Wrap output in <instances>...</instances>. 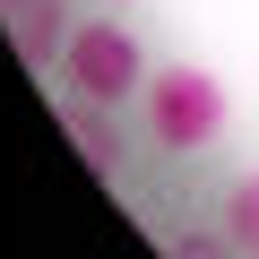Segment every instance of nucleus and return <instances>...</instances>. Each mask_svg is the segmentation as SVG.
<instances>
[{
    "instance_id": "obj_1",
    "label": "nucleus",
    "mask_w": 259,
    "mask_h": 259,
    "mask_svg": "<svg viewBox=\"0 0 259 259\" xmlns=\"http://www.w3.org/2000/svg\"><path fill=\"white\" fill-rule=\"evenodd\" d=\"M147 130H156V147L173 156H199L216 130H225V78L199 69V61H173L147 78Z\"/></svg>"
},
{
    "instance_id": "obj_2",
    "label": "nucleus",
    "mask_w": 259,
    "mask_h": 259,
    "mask_svg": "<svg viewBox=\"0 0 259 259\" xmlns=\"http://www.w3.org/2000/svg\"><path fill=\"white\" fill-rule=\"evenodd\" d=\"M61 69H69V95H87V104H121V95H139V35H121L112 18H87V26L69 35Z\"/></svg>"
},
{
    "instance_id": "obj_3",
    "label": "nucleus",
    "mask_w": 259,
    "mask_h": 259,
    "mask_svg": "<svg viewBox=\"0 0 259 259\" xmlns=\"http://www.w3.org/2000/svg\"><path fill=\"white\" fill-rule=\"evenodd\" d=\"M0 35H9L18 44V61L26 69H52L61 52H69V9H61V0H9V9H0Z\"/></svg>"
},
{
    "instance_id": "obj_4",
    "label": "nucleus",
    "mask_w": 259,
    "mask_h": 259,
    "mask_svg": "<svg viewBox=\"0 0 259 259\" xmlns=\"http://www.w3.org/2000/svg\"><path fill=\"white\" fill-rule=\"evenodd\" d=\"M61 121H69V139L87 147V164H95V173H112V164H121V139H112V121H104V104H87V95H78V104H69Z\"/></svg>"
},
{
    "instance_id": "obj_5",
    "label": "nucleus",
    "mask_w": 259,
    "mask_h": 259,
    "mask_svg": "<svg viewBox=\"0 0 259 259\" xmlns=\"http://www.w3.org/2000/svg\"><path fill=\"white\" fill-rule=\"evenodd\" d=\"M225 233L259 259V173H242V182H233V199H225Z\"/></svg>"
},
{
    "instance_id": "obj_6",
    "label": "nucleus",
    "mask_w": 259,
    "mask_h": 259,
    "mask_svg": "<svg viewBox=\"0 0 259 259\" xmlns=\"http://www.w3.org/2000/svg\"><path fill=\"white\" fill-rule=\"evenodd\" d=\"M164 259H242V242H233V233L190 225V233H164Z\"/></svg>"
},
{
    "instance_id": "obj_7",
    "label": "nucleus",
    "mask_w": 259,
    "mask_h": 259,
    "mask_svg": "<svg viewBox=\"0 0 259 259\" xmlns=\"http://www.w3.org/2000/svg\"><path fill=\"white\" fill-rule=\"evenodd\" d=\"M0 9H9V0H0Z\"/></svg>"
}]
</instances>
